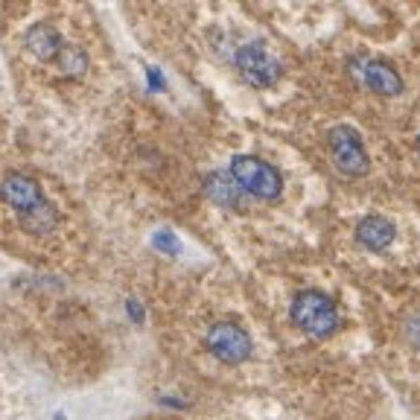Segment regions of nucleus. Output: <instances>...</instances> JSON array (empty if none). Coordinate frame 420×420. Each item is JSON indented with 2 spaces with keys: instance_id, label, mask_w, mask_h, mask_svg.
<instances>
[{
  "instance_id": "f257e3e1",
  "label": "nucleus",
  "mask_w": 420,
  "mask_h": 420,
  "mask_svg": "<svg viewBox=\"0 0 420 420\" xmlns=\"http://www.w3.org/2000/svg\"><path fill=\"white\" fill-rule=\"evenodd\" d=\"M289 312H292V322L315 338H324L338 330V310L333 304V298H327L318 289L298 292Z\"/></svg>"
},
{
  "instance_id": "f03ea898",
  "label": "nucleus",
  "mask_w": 420,
  "mask_h": 420,
  "mask_svg": "<svg viewBox=\"0 0 420 420\" xmlns=\"http://www.w3.org/2000/svg\"><path fill=\"white\" fill-rule=\"evenodd\" d=\"M231 178L239 184V190L248 193V196H257V198H266V202H272V198L280 196V190H284V178H280V172L260 161V158L254 155H236L231 161Z\"/></svg>"
},
{
  "instance_id": "7ed1b4c3",
  "label": "nucleus",
  "mask_w": 420,
  "mask_h": 420,
  "mask_svg": "<svg viewBox=\"0 0 420 420\" xmlns=\"http://www.w3.org/2000/svg\"><path fill=\"white\" fill-rule=\"evenodd\" d=\"M327 144H330L333 164L342 170L345 175H362V172H368L371 161H368V152L362 146V137L356 134V129H350V126H333L330 134H327Z\"/></svg>"
},
{
  "instance_id": "20e7f679",
  "label": "nucleus",
  "mask_w": 420,
  "mask_h": 420,
  "mask_svg": "<svg viewBox=\"0 0 420 420\" xmlns=\"http://www.w3.org/2000/svg\"><path fill=\"white\" fill-rule=\"evenodd\" d=\"M234 62L251 88H269L280 79V62L260 42L243 44L236 50Z\"/></svg>"
},
{
  "instance_id": "39448f33",
  "label": "nucleus",
  "mask_w": 420,
  "mask_h": 420,
  "mask_svg": "<svg viewBox=\"0 0 420 420\" xmlns=\"http://www.w3.org/2000/svg\"><path fill=\"white\" fill-rule=\"evenodd\" d=\"M208 342V350L219 359V362H228V365H239L246 362L251 356V336L239 327V324H231V322H222V324H213L205 336Z\"/></svg>"
},
{
  "instance_id": "423d86ee",
  "label": "nucleus",
  "mask_w": 420,
  "mask_h": 420,
  "mask_svg": "<svg viewBox=\"0 0 420 420\" xmlns=\"http://www.w3.org/2000/svg\"><path fill=\"white\" fill-rule=\"evenodd\" d=\"M0 198H4V202H6L9 208H15L18 219L30 216L32 210H38V208H42V205L47 202L44 193L38 190V184L32 182L30 175H21V172L6 175V182L0 184Z\"/></svg>"
},
{
  "instance_id": "0eeeda50",
  "label": "nucleus",
  "mask_w": 420,
  "mask_h": 420,
  "mask_svg": "<svg viewBox=\"0 0 420 420\" xmlns=\"http://www.w3.org/2000/svg\"><path fill=\"white\" fill-rule=\"evenodd\" d=\"M353 68H356V76L379 96H397L403 91L400 73L388 62H383V58H362V62H356Z\"/></svg>"
},
{
  "instance_id": "6e6552de",
  "label": "nucleus",
  "mask_w": 420,
  "mask_h": 420,
  "mask_svg": "<svg viewBox=\"0 0 420 420\" xmlns=\"http://www.w3.org/2000/svg\"><path fill=\"white\" fill-rule=\"evenodd\" d=\"M394 236H397V228H394L391 219H386V216H365L362 222L356 225L359 246H365L371 251H379V248L391 246Z\"/></svg>"
},
{
  "instance_id": "1a4fd4ad",
  "label": "nucleus",
  "mask_w": 420,
  "mask_h": 420,
  "mask_svg": "<svg viewBox=\"0 0 420 420\" xmlns=\"http://www.w3.org/2000/svg\"><path fill=\"white\" fill-rule=\"evenodd\" d=\"M62 35H58L56 27L50 24H35L30 32H27V50L42 58V62H56L58 53H62Z\"/></svg>"
},
{
  "instance_id": "9d476101",
  "label": "nucleus",
  "mask_w": 420,
  "mask_h": 420,
  "mask_svg": "<svg viewBox=\"0 0 420 420\" xmlns=\"http://www.w3.org/2000/svg\"><path fill=\"white\" fill-rule=\"evenodd\" d=\"M205 190L216 205L239 208V202H243V190H239V184L231 178V172H210L205 182Z\"/></svg>"
},
{
  "instance_id": "9b49d317",
  "label": "nucleus",
  "mask_w": 420,
  "mask_h": 420,
  "mask_svg": "<svg viewBox=\"0 0 420 420\" xmlns=\"http://www.w3.org/2000/svg\"><path fill=\"white\" fill-rule=\"evenodd\" d=\"M56 225H58V216H56V208L50 202H44L38 210H32L30 216L21 219V228L27 234H32V236H47Z\"/></svg>"
},
{
  "instance_id": "f8f14e48",
  "label": "nucleus",
  "mask_w": 420,
  "mask_h": 420,
  "mask_svg": "<svg viewBox=\"0 0 420 420\" xmlns=\"http://www.w3.org/2000/svg\"><path fill=\"white\" fill-rule=\"evenodd\" d=\"M56 65H58V70H62L65 76H82L88 70V56H85V50H79V47H62Z\"/></svg>"
},
{
  "instance_id": "ddd939ff",
  "label": "nucleus",
  "mask_w": 420,
  "mask_h": 420,
  "mask_svg": "<svg viewBox=\"0 0 420 420\" xmlns=\"http://www.w3.org/2000/svg\"><path fill=\"white\" fill-rule=\"evenodd\" d=\"M152 248L161 251V254H170V257H178L182 254V239H178L172 231H155L152 234Z\"/></svg>"
},
{
  "instance_id": "4468645a",
  "label": "nucleus",
  "mask_w": 420,
  "mask_h": 420,
  "mask_svg": "<svg viewBox=\"0 0 420 420\" xmlns=\"http://www.w3.org/2000/svg\"><path fill=\"white\" fill-rule=\"evenodd\" d=\"M146 85H149V91H155V94H161V91H167V82H164V73L158 70L155 65H149V68H146Z\"/></svg>"
},
{
  "instance_id": "2eb2a0df",
  "label": "nucleus",
  "mask_w": 420,
  "mask_h": 420,
  "mask_svg": "<svg viewBox=\"0 0 420 420\" xmlns=\"http://www.w3.org/2000/svg\"><path fill=\"white\" fill-rule=\"evenodd\" d=\"M126 312H129V318L134 324L146 322V312H144V307H140V301H134V298H129V301H126Z\"/></svg>"
},
{
  "instance_id": "dca6fc26",
  "label": "nucleus",
  "mask_w": 420,
  "mask_h": 420,
  "mask_svg": "<svg viewBox=\"0 0 420 420\" xmlns=\"http://www.w3.org/2000/svg\"><path fill=\"white\" fill-rule=\"evenodd\" d=\"M56 420H68V417H65V412H56Z\"/></svg>"
},
{
  "instance_id": "f3484780",
  "label": "nucleus",
  "mask_w": 420,
  "mask_h": 420,
  "mask_svg": "<svg viewBox=\"0 0 420 420\" xmlns=\"http://www.w3.org/2000/svg\"><path fill=\"white\" fill-rule=\"evenodd\" d=\"M417 155H420V140H417Z\"/></svg>"
}]
</instances>
